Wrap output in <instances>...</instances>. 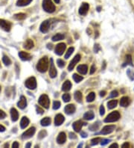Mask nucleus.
Listing matches in <instances>:
<instances>
[{
	"label": "nucleus",
	"instance_id": "f257e3e1",
	"mask_svg": "<svg viewBox=\"0 0 134 148\" xmlns=\"http://www.w3.org/2000/svg\"><path fill=\"white\" fill-rule=\"evenodd\" d=\"M37 70L40 73H45L46 72L48 67V59L46 56L42 58L39 59L37 64Z\"/></svg>",
	"mask_w": 134,
	"mask_h": 148
},
{
	"label": "nucleus",
	"instance_id": "f03ea898",
	"mask_svg": "<svg viewBox=\"0 0 134 148\" xmlns=\"http://www.w3.org/2000/svg\"><path fill=\"white\" fill-rule=\"evenodd\" d=\"M42 6L44 11L48 13H53L56 10L55 5L53 4L52 0H43Z\"/></svg>",
	"mask_w": 134,
	"mask_h": 148
},
{
	"label": "nucleus",
	"instance_id": "7ed1b4c3",
	"mask_svg": "<svg viewBox=\"0 0 134 148\" xmlns=\"http://www.w3.org/2000/svg\"><path fill=\"white\" fill-rule=\"evenodd\" d=\"M121 117L120 113L118 111H115L112 112L110 114H109L107 116V118L104 119V122L105 123H112L117 121L119 120V118Z\"/></svg>",
	"mask_w": 134,
	"mask_h": 148
},
{
	"label": "nucleus",
	"instance_id": "20e7f679",
	"mask_svg": "<svg viewBox=\"0 0 134 148\" xmlns=\"http://www.w3.org/2000/svg\"><path fill=\"white\" fill-rule=\"evenodd\" d=\"M39 104L43 106L45 109H48L49 108V105H50V100L48 96L46 94H43L39 96V100H38Z\"/></svg>",
	"mask_w": 134,
	"mask_h": 148
},
{
	"label": "nucleus",
	"instance_id": "39448f33",
	"mask_svg": "<svg viewBox=\"0 0 134 148\" xmlns=\"http://www.w3.org/2000/svg\"><path fill=\"white\" fill-rule=\"evenodd\" d=\"M25 85L27 88H28L30 90H34L35 88L37 87V80H36V78L33 76L28 78L25 82Z\"/></svg>",
	"mask_w": 134,
	"mask_h": 148
},
{
	"label": "nucleus",
	"instance_id": "423d86ee",
	"mask_svg": "<svg viewBox=\"0 0 134 148\" xmlns=\"http://www.w3.org/2000/svg\"><path fill=\"white\" fill-rule=\"evenodd\" d=\"M35 131H36L35 127H34V126L31 127V128H29L28 130L26 131V132L22 134V138L23 139H28V138H31L33 135H34Z\"/></svg>",
	"mask_w": 134,
	"mask_h": 148
},
{
	"label": "nucleus",
	"instance_id": "0eeeda50",
	"mask_svg": "<svg viewBox=\"0 0 134 148\" xmlns=\"http://www.w3.org/2000/svg\"><path fill=\"white\" fill-rule=\"evenodd\" d=\"M66 47V44L64 43L58 44L56 46V47H55L54 52L58 56H62L63 54V52H65Z\"/></svg>",
	"mask_w": 134,
	"mask_h": 148
},
{
	"label": "nucleus",
	"instance_id": "6e6552de",
	"mask_svg": "<svg viewBox=\"0 0 134 148\" xmlns=\"http://www.w3.org/2000/svg\"><path fill=\"white\" fill-rule=\"evenodd\" d=\"M80 60H81V56H80L79 54L76 55V56L73 58V59L70 61V63H69V67H68V70H69V71H72V70L74 69L75 66L78 64Z\"/></svg>",
	"mask_w": 134,
	"mask_h": 148
},
{
	"label": "nucleus",
	"instance_id": "1a4fd4ad",
	"mask_svg": "<svg viewBox=\"0 0 134 148\" xmlns=\"http://www.w3.org/2000/svg\"><path fill=\"white\" fill-rule=\"evenodd\" d=\"M57 72L56 67L54 64L53 59L51 58L50 59V67H49V76L51 78H55L57 76Z\"/></svg>",
	"mask_w": 134,
	"mask_h": 148
},
{
	"label": "nucleus",
	"instance_id": "9d476101",
	"mask_svg": "<svg viewBox=\"0 0 134 148\" xmlns=\"http://www.w3.org/2000/svg\"><path fill=\"white\" fill-rule=\"evenodd\" d=\"M116 129V126L115 125H107V126H105L101 130V134H103V135H107V134H110L114 130Z\"/></svg>",
	"mask_w": 134,
	"mask_h": 148
},
{
	"label": "nucleus",
	"instance_id": "9b49d317",
	"mask_svg": "<svg viewBox=\"0 0 134 148\" xmlns=\"http://www.w3.org/2000/svg\"><path fill=\"white\" fill-rule=\"evenodd\" d=\"M89 8H90L89 4L87 3V2H83L81 4V6L80 7L79 10H78V13H79V14L82 15V16H84L87 13L88 11H89Z\"/></svg>",
	"mask_w": 134,
	"mask_h": 148
},
{
	"label": "nucleus",
	"instance_id": "f8f14e48",
	"mask_svg": "<svg viewBox=\"0 0 134 148\" xmlns=\"http://www.w3.org/2000/svg\"><path fill=\"white\" fill-rule=\"evenodd\" d=\"M0 27L6 31H9L11 29V23L4 20L0 19Z\"/></svg>",
	"mask_w": 134,
	"mask_h": 148
},
{
	"label": "nucleus",
	"instance_id": "ddd939ff",
	"mask_svg": "<svg viewBox=\"0 0 134 148\" xmlns=\"http://www.w3.org/2000/svg\"><path fill=\"white\" fill-rule=\"evenodd\" d=\"M83 125H87V123H83L81 121H75V123H73V124H72V127H73L74 130L75 131V132H79L81 130V128H82V126Z\"/></svg>",
	"mask_w": 134,
	"mask_h": 148
},
{
	"label": "nucleus",
	"instance_id": "4468645a",
	"mask_svg": "<svg viewBox=\"0 0 134 148\" xmlns=\"http://www.w3.org/2000/svg\"><path fill=\"white\" fill-rule=\"evenodd\" d=\"M64 121H65V118L63 117V115L61 114H58L54 118V125L57 126H61V124H63V123L64 122Z\"/></svg>",
	"mask_w": 134,
	"mask_h": 148
},
{
	"label": "nucleus",
	"instance_id": "2eb2a0df",
	"mask_svg": "<svg viewBox=\"0 0 134 148\" xmlns=\"http://www.w3.org/2000/svg\"><path fill=\"white\" fill-rule=\"evenodd\" d=\"M49 26H50V23L48 20H46L41 23L40 27H39V30L43 33H46L48 29H49Z\"/></svg>",
	"mask_w": 134,
	"mask_h": 148
},
{
	"label": "nucleus",
	"instance_id": "dca6fc26",
	"mask_svg": "<svg viewBox=\"0 0 134 148\" xmlns=\"http://www.w3.org/2000/svg\"><path fill=\"white\" fill-rule=\"evenodd\" d=\"M66 140V135L65 134V132H60L58 136H57V144H64Z\"/></svg>",
	"mask_w": 134,
	"mask_h": 148
},
{
	"label": "nucleus",
	"instance_id": "f3484780",
	"mask_svg": "<svg viewBox=\"0 0 134 148\" xmlns=\"http://www.w3.org/2000/svg\"><path fill=\"white\" fill-rule=\"evenodd\" d=\"M17 105L18 107L21 109H24L27 106V101H26V98L25 96H21L19 102H18Z\"/></svg>",
	"mask_w": 134,
	"mask_h": 148
},
{
	"label": "nucleus",
	"instance_id": "a211bd4d",
	"mask_svg": "<svg viewBox=\"0 0 134 148\" xmlns=\"http://www.w3.org/2000/svg\"><path fill=\"white\" fill-rule=\"evenodd\" d=\"M19 56L22 59V61H29L31 59V56L30 54H28V52L20 51L19 52Z\"/></svg>",
	"mask_w": 134,
	"mask_h": 148
},
{
	"label": "nucleus",
	"instance_id": "6ab92c4d",
	"mask_svg": "<svg viewBox=\"0 0 134 148\" xmlns=\"http://www.w3.org/2000/svg\"><path fill=\"white\" fill-rule=\"evenodd\" d=\"M65 112L66 114H73L75 112V105L73 104H69V105H67L65 107Z\"/></svg>",
	"mask_w": 134,
	"mask_h": 148
},
{
	"label": "nucleus",
	"instance_id": "aec40b11",
	"mask_svg": "<svg viewBox=\"0 0 134 148\" xmlns=\"http://www.w3.org/2000/svg\"><path fill=\"white\" fill-rule=\"evenodd\" d=\"M130 103V99L128 96H123L120 100V105L122 107H127Z\"/></svg>",
	"mask_w": 134,
	"mask_h": 148
},
{
	"label": "nucleus",
	"instance_id": "412c9836",
	"mask_svg": "<svg viewBox=\"0 0 134 148\" xmlns=\"http://www.w3.org/2000/svg\"><path fill=\"white\" fill-rule=\"evenodd\" d=\"M11 120L13 122L17 121L19 118V113H18L17 110L14 108H12L11 109Z\"/></svg>",
	"mask_w": 134,
	"mask_h": 148
},
{
	"label": "nucleus",
	"instance_id": "4be33fe9",
	"mask_svg": "<svg viewBox=\"0 0 134 148\" xmlns=\"http://www.w3.org/2000/svg\"><path fill=\"white\" fill-rule=\"evenodd\" d=\"M34 46V42H33L32 40L31 39L26 40V41L24 43V44H23V47H24V49H28V50H29V49H31L33 48Z\"/></svg>",
	"mask_w": 134,
	"mask_h": 148
},
{
	"label": "nucleus",
	"instance_id": "5701e85b",
	"mask_svg": "<svg viewBox=\"0 0 134 148\" xmlns=\"http://www.w3.org/2000/svg\"><path fill=\"white\" fill-rule=\"evenodd\" d=\"M77 70H78L79 73L82 74V75H85L87 73L88 67H87V65H85V64H81V65H79L78 67Z\"/></svg>",
	"mask_w": 134,
	"mask_h": 148
},
{
	"label": "nucleus",
	"instance_id": "b1692460",
	"mask_svg": "<svg viewBox=\"0 0 134 148\" xmlns=\"http://www.w3.org/2000/svg\"><path fill=\"white\" fill-rule=\"evenodd\" d=\"M71 87H72V83H71L70 81L67 80V81H66L63 84V85H62V91H69V90L71 89Z\"/></svg>",
	"mask_w": 134,
	"mask_h": 148
},
{
	"label": "nucleus",
	"instance_id": "393cba45",
	"mask_svg": "<svg viewBox=\"0 0 134 148\" xmlns=\"http://www.w3.org/2000/svg\"><path fill=\"white\" fill-rule=\"evenodd\" d=\"M29 124V120L26 117H23L20 121V126L22 129H26L27 126Z\"/></svg>",
	"mask_w": 134,
	"mask_h": 148
},
{
	"label": "nucleus",
	"instance_id": "a878e982",
	"mask_svg": "<svg viewBox=\"0 0 134 148\" xmlns=\"http://www.w3.org/2000/svg\"><path fill=\"white\" fill-rule=\"evenodd\" d=\"M95 117V114L93 113V112H91V111H89L86 113L83 114V118L87 121H90V120H92Z\"/></svg>",
	"mask_w": 134,
	"mask_h": 148
},
{
	"label": "nucleus",
	"instance_id": "bb28decb",
	"mask_svg": "<svg viewBox=\"0 0 134 148\" xmlns=\"http://www.w3.org/2000/svg\"><path fill=\"white\" fill-rule=\"evenodd\" d=\"M32 0H17V6H26L29 4L31 2Z\"/></svg>",
	"mask_w": 134,
	"mask_h": 148
},
{
	"label": "nucleus",
	"instance_id": "cd10ccee",
	"mask_svg": "<svg viewBox=\"0 0 134 148\" xmlns=\"http://www.w3.org/2000/svg\"><path fill=\"white\" fill-rule=\"evenodd\" d=\"M74 97H75V100H76L77 102L80 103H82L83 95L82 94H81V92L80 91L75 92V95H74Z\"/></svg>",
	"mask_w": 134,
	"mask_h": 148
},
{
	"label": "nucleus",
	"instance_id": "c85d7f7f",
	"mask_svg": "<svg viewBox=\"0 0 134 148\" xmlns=\"http://www.w3.org/2000/svg\"><path fill=\"white\" fill-rule=\"evenodd\" d=\"M117 104H118V101L116 100H110L107 103V107H108L109 109H112L116 107Z\"/></svg>",
	"mask_w": 134,
	"mask_h": 148
},
{
	"label": "nucleus",
	"instance_id": "c756f323",
	"mask_svg": "<svg viewBox=\"0 0 134 148\" xmlns=\"http://www.w3.org/2000/svg\"><path fill=\"white\" fill-rule=\"evenodd\" d=\"M40 123H41V125L43 126H47L48 125H50V123H51V118H44L43 119H42L41 120V121H40Z\"/></svg>",
	"mask_w": 134,
	"mask_h": 148
},
{
	"label": "nucleus",
	"instance_id": "7c9ffc66",
	"mask_svg": "<svg viewBox=\"0 0 134 148\" xmlns=\"http://www.w3.org/2000/svg\"><path fill=\"white\" fill-rule=\"evenodd\" d=\"M65 38V36L63 34H57L52 37V40L53 41H59L61 40H63Z\"/></svg>",
	"mask_w": 134,
	"mask_h": 148
},
{
	"label": "nucleus",
	"instance_id": "2f4dec72",
	"mask_svg": "<svg viewBox=\"0 0 134 148\" xmlns=\"http://www.w3.org/2000/svg\"><path fill=\"white\" fill-rule=\"evenodd\" d=\"M13 17H14V18L16 20H24L26 17V14L23 13H19L15 14Z\"/></svg>",
	"mask_w": 134,
	"mask_h": 148
},
{
	"label": "nucleus",
	"instance_id": "473e14b6",
	"mask_svg": "<svg viewBox=\"0 0 134 148\" xmlns=\"http://www.w3.org/2000/svg\"><path fill=\"white\" fill-rule=\"evenodd\" d=\"M72 78H73L74 81H75V82L76 83L80 82H81L83 79V78L82 76H79V75H78L77 73L73 74V76H72Z\"/></svg>",
	"mask_w": 134,
	"mask_h": 148
},
{
	"label": "nucleus",
	"instance_id": "72a5a7b5",
	"mask_svg": "<svg viewBox=\"0 0 134 148\" xmlns=\"http://www.w3.org/2000/svg\"><path fill=\"white\" fill-rule=\"evenodd\" d=\"M2 62L5 66H9L11 64V61L10 60L8 57L6 56H4L2 58Z\"/></svg>",
	"mask_w": 134,
	"mask_h": 148
},
{
	"label": "nucleus",
	"instance_id": "f704fd0d",
	"mask_svg": "<svg viewBox=\"0 0 134 148\" xmlns=\"http://www.w3.org/2000/svg\"><path fill=\"white\" fill-rule=\"evenodd\" d=\"M95 94L94 92H91L90 93V94L87 96V101L90 103V102H92L93 100H95Z\"/></svg>",
	"mask_w": 134,
	"mask_h": 148
},
{
	"label": "nucleus",
	"instance_id": "c9c22d12",
	"mask_svg": "<svg viewBox=\"0 0 134 148\" xmlns=\"http://www.w3.org/2000/svg\"><path fill=\"white\" fill-rule=\"evenodd\" d=\"M74 50H75V49H74L73 47H70V48L68 49V50H67V52H66V55H65L66 59L69 58V57L71 56V55L73 53Z\"/></svg>",
	"mask_w": 134,
	"mask_h": 148
},
{
	"label": "nucleus",
	"instance_id": "e433bc0d",
	"mask_svg": "<svg viewBox=\"0 0 134 148\" xmlns=\"http://www.w3.org/2000/svg\"><path fill=\"white\" fill-rule=\"evenodd\" d=\"M98 127H99V123H94L93 124H92L90 126V130L92 131H95L98 129Z\"/></svg>",
	"mask_w": 134,
	"mask_h": 148
},
{
	"label": "nucleus",
	"instance_id": "4c0bfd02",
	"mask_svg": "<svg viewBox=\"0 0 134 148\" xmlns=\"http://www.w3.org/2000/svg\"><path fill=\"white\" fill-rule=\"evenodd\" d=\"M46 135H47V132H46V131L41 130L39 132V134H38V138H39V139H42V138H45Z\"/></svg>",
	"mask_w": 134,
	"mask_h": 148
},
{
	"label": "nucleus",
	"instance_id": "58836bf2",
	"mask_svg": "<svg viewBox=\"0 0 134 148\" xmlns=\"http://www.w3.org/2000/svg\"><path fill=\"white\" fill-rule=\"evenodd\" d=\"M101 138H93V139L91 140V145L92 146H94V145H96L99 143V141H101Z\"/></svg>",
	"mask_w": 134,
	"mask_h": 148
},
{
	"label": "nucleus",
	"instance_id": "ea45409f",
	"mask_svg": "<svg viewBox=\"0 0 134 148\" xmlns=\"http://www.w3.org/2000/svg\"><path fill=\"white\" fill-rule=\"evenodd\" d=\"M62 98H63V100L64 102L67 103V102H69L70 100H71V96L69 95V94H65L63 95Z\"/></svg>",
	"mask_w": 134,
	"mask_h": 148
},
{
	"label": "nucleus",
	"instance_id": "a19ab883",
	"mask_svg": "<svg viewBox=\"0 0 134 148\" xmlns=\"http://www.w3.org/2000/svg\"><path fill=\"white\" fill-rule=\"evenodd\" d=\"M61 107V103L59 101H54L53 103V109L57 110Z\"/></svg>",
	"mask_w": 134,
	"mask_h": 148
},
{
	"label": "nucleus",
	"instance_id": "79ce46f5",
	"mask_svg": "<svg viewBox=\"0 0 134 148\" xmlns=\"http://www.w3.org/2000/svg\"><path fill=\"white\" fill-rule=\"evenodd\" d=\"M57 65L59 67H61V68H63L64 66H65V62L63 61V60H61V59H58L57 61Z\"/></svg>",
	"mask_w": 134,
	"mask_h": 148
},
{
	"label": "nucleus",
	"instance_id": "37998d69",
	"mask_svg": "<svg viewBox=\"0 0 134 148\" xmlns=\"http://www.w3.org/2000/svg\"><path fill=\"white\" fill-rule=\"evenodd\" d=\"M126 61H127V63L125 64H129L130 65L133 66V64H132V58H131V56H130V55H127V56H126Z\"/></svg>",
	"mask_w": 134,
	"mask_h": 148
},
{
	"label": "nucleus",
	"instance_id": "c03bdc74",
	"mask_svg": "<svg viewBox=\"0 0 134 148\" xmlns=\"http://www.w3.org/2000/svg\"><path fill=\"white\" fill-rule=\"evenodd\" d=\"M118 96V93L117 91H112L110 95V98H114V97H116Z\"/></svg>",
	"mask_w": 134,
	"mask_h": 148
},
{
	"label": "nucleus",
	"instance_id": "a18cd8bd",
	"mask_svg": "<svg viewBox=\"0 0 134 148\" xmlns=\"http://www.w3.org/2000/svg\"><path fill=\"white\" fill-rule=\"evenodd\" d=\"M6 116H7L6 113H5L4 112H3L2 110H1V109H0V120L4 119V118H6Z\"/></svg>",
	"mask_w": 134,
	"mask_h": 148
},
{
	"label": "nucleus",
	"instance_id": "49530a36",
	"mask_svg": "<svg viewBox=\"0 0 134 148\" xmlns=\"http://www.w3.org/2000/svg\"><path fill=\"white\" fill-rule=\"evenodd\" d=\"M100 114H101V116H103L105 113V109H104V105H101L100 106Z\"/></svg>",
	"mask_w": 134,
	"mask_h": 148
},
{
	"label": "nucleus",
	"instance_id": "de8ad7c7",
	"mask_svg": "<svg viewBox=\"0 0 134 148\" xmlns=\"http://www.w3.org/2000/svg\"><path fill=\"white\" fill-rule=\"evenodd\" d=\"M110 141H111V140L110 139H103L101 141V144L102 145V146H104V145H106V144H107L110 142Z\"/></svg>",
	"mask_w": 134,
	"mask_h": 148
},
{
	"label": "nucleus",
	"instance_id": "09e8293b",
	"mask_svg": "<svg viewBox=\"0 0 134 148\" xmlns=\"http://www.w3.org/2000/svg\"><path fill=\"white\" fill-rule=\"evenodd\" d=\"M37 112L38 114H43L44 111L43 109H41L39 106H37Z\"/></svg>",
	"mask_w": 134,
	"mask_h": 148
},
{
	"label": "nucleus",
	"instance_id": "8fccbe9b",
	"mask_svg": "<svg viewBox=\"0 0 134 148\" xmlns=\"http://www.w3.org/2000/svg\"><path fill=\"white\" fill-rule=\"evenodd\" d=\"M69 138H71V139H76L77 138V136L76 135L73 133V132H70L69 133Z\"/></svg>",
	"mask_w": 134,
	"mask_h": 148
},
{
	"label": "nucleus",
	"instance_id": "3c124183",
	"mask_svg": "<svg viewBox=\"0 0 134 148\" xmlns=\"http://www.w3.org/2000/svg\"><path fill=\"white\" fill-rule=\"evenodd\" d=\"M100 49H101V47H99V45L98 44H95V47H94V51H95V52H98Z\"/></svg>",
	"mask_w": 134,
	"mask_h": 148
},
{
	"label": "nucleus",
	"instance_id": "603ef678",
	"mask_svg": "<svg viewBox=\"0 0 134 148\" xmlns=\"http://www.w3.org/2000/svg\"><path fill=\"white\" fill-rule=\"evenodd\" d=\"M95 70H96V68H95V66L93 64V65L91 67V69H90V74H93L95 72Z\"/></svg>",
	"mask_w": 134,
	"mask_h": 148
},
{
	"label": "nucleus",
	"instance_id": "864d4df0",
	"mask_svg": "<svg viewBox=\"0 0 134 148\" xmlns=\"http://www.w3.org/2000/svg\"><path fill=\"white\" fill-rule=\"evenodd\" d=\"M19 143H18L17 141H15V142H13V144H12V147H13V148L19 147Z\"/></svg>",
	"mask_w": 134,
	"mask_h": 148
},
{
	"label": "nucleus",
	"instance_id": "5fc2aeb1",
	"mask_svg": "<svg viewBox=\"0 0 134 148\" xmlns=\"http://www.w3.org/2000/svg\"><path fill=\"white\" fill-rule=\"evenodd\" d=\"M121 147H130V144L125 142V144H123L121 145Z\"/></svg>",
	"mask_w": 134,
	"mask_h": 148
},
{
	"label": "nucleus",
	"instance_id": "6e6d98bb",
	"mask_svg": "<svg viewBox=\"0 0 134 148\" xmlns=\"http://www.w3.org/2000/svg\"><path fill=\"white\" fill-rule=\"evenodd\" d=\"M113 147H118V144H116V143H114V144H112V145L110 146V148H113Z\"/></svg>",
	"mask_w": 134,
	"mask_h": 148
},
{
	"label": "nucleus",
	"instance_id": "4d7b16f0",
	"mask_svg": "<svg viewBox=\"0 0 134 148\" xmlns=\"http://www.w3.org/2000/svg\"><path fill=\"white\" fill-rule=\"evenodd\" d=\"M81 135L82 138H87V134L86 132H82L81 133Z\"/></svg>",
	"mask_w": 134,
	"mask_h": 148
},
{
	"label": "nucleus",
	"instance_id": "13d9d810",
	"mask_svg": "<svg viewBox=\"0 0 134 148\" xmlns=\"http://www.w3.org/2000/svg\"><path fill=\"white\" fill-rule=\"evenodd\" d=\"M4 131H5V127L3 126H2V125H0V132H4Z\"/></svg>",
	"mask_w": 134,
	"mask_h": 148
},
{
	"label": "nucleus",
	"instance_id": "bf43d9fd",
	"mask_svg": "<svg viewBox=\"0 0 134 148\" xmlns=\"http://www.w3.org/2000/svg\"><path fill=\"white\" fill-rule=\"evenodd\" d=\"M105 95H106V91H105L100 92V96H101V97H102V96H104Z\"/></svg>",
	"mask_w": 134,
	"mask_h": 148
},
{
	"label": "nucleus",
	"instance_id": "052dcab7",
	"mask_svg": "<svg viewBox=\"0 0 134 148\" xmlns=\"http://www.w3.org/2000/svg\"><path fill=\"white\" fill-rule=\"evenodd\" d=\"M47 47H48V49H52V44H48Z\"/></svg>",
	"mask_w": 134,
	"mask_h": 148
},
{
	"label": "nucleus",
	"instance_id": "680f3d73",
	"mask_svg": "<svg viewBox=\"0 0 134 148\" xmlns=\"http://www.w3.org/2000/svg\"><path fill=\"white\" fill-rule=\"evenodd\" d=\"M31 145V143H28V144L26 145V147H30Z\"/></svg>",
	"mask_w": 134,
	"mask_h": 148
},
{
	"label": "nucleus",
	"instance_id": "e2e57ef3",
	"mask_svg": "<svg viewBox=\"0 0 134 148\" xmlns=\"http://www.w3.org/2000/svg\"><path fill=\"white\" fill-rule=\"evenodd\" d=\"M54 2H55L56 4H59L60 2H61V0H54Z\"/></svg>",
	"mask_w": 134,
	"mask_h": 148
},
{
	"label": "nucleus",
	"instance_id": "0e129e2a",
	"mask_svg": "<svg viewBox=\"0 0 134 148\" xmlns=\"http://www.w3.org/2000/svg\"><path fill=\"white\" fill-rule=\"evenodd\" d=\"M101 7H98V8H97V10H98V11H101Z\"/></svg>",
	"mask_w": 134,
	"mask_h": 148
},
{
	"label": "nucleus",
	"instance_id": "69168bd1",
	"mask_svg": "<svg viewBox=\"0 0 134 148\" xmlns=\"http://www.w3.org/2000/svg\"><path fill=\"white\" fill-rule=\"evenodd\" d=\"M4 147H8V144H6L4 145Z\"/></svg>",
	"mask_w": 134,
	"mask_h": 148
},
{
	"label": "nucleus",
	"instance_id": "338daca9",
	"mask_svg": "<svg viewBox=\"0 0 134 148\" xmlns=\"http://www.w3.org/2000/svg\"><path fill=\"white\" fill-rule=\"evenodd\" d=\"M0 91H1V87H0Z\"/></svg>",
	"mask_w": 134,
	"mask_h": 148
}]
</instances>
